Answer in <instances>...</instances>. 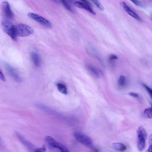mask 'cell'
<instances>
[{
	"mask_svg": "<svg viewBox=\"0 0 152 152\" xmlns=\"http://www.w3.org/2000/svg\"><path fill=\"white\" fill-rule=\"evenodd\" d=\"M137 147L140 151H142L144 149L147 137V132L142 126H140L137 131Z\"/></svg>",
	"mask_w": 152,
	"mask_h": 152,
	"instance_id": "1",
	"label": "cell"
},
{
	"mask_svg": "<svg viewBox=\"0 0 152 152\" xmlns=\"http://www.w3.org/2000/svg\"><path fill=\"white\" fill-rule=\"evenodd\" d=\"M1 26L4 31L14 41L17 40L15 25L7 20H3Z\"/></svg>",
	"mask_w": 152,
	"mask_h": 152,
	"instance_id": "2",
	"label": "cell"
},
{
	"mask_svg": "<svg viewBox=\"0 0 152 152\" xmlns=\"http://www.w3.org/2000/svg\"><path fill=\"white\" fill-rule=\"evenodd\" d=\"M15 31L17 36L25 37L34 33L33 28L28 25L20 23L15 25Z\"/></svg>",
	"mask_w": 152,
	"mask_h": 152,
	"instance_id": "3",
	"label": "cell"
},
{
	"mask_svg": "<svg viewBox=\"0 0 152 152\" xmlns=\"http://www.w3.org/2000/svg\"><path fill=\"white\" fill-rule=\"evenodd\" d=\"M45 141L50 147L56 149L59 152H70L65 146L56 141L50 136H46L45 138Z\"/></svg>",
	"mask_w": 152,
	"mask_h": 152,
	"instance_id": "4",
	"label": "cell"
},
{
	"mask_svg": "<svg viewBox=\"0 0 152 152\" xmlns=\"http://www.w3.org/2000/svg\"><path fill=\"white\" fill-rule=\"evenodd\" d=\"M75 138L79 142L91 149L94 147L91 138L86 135L79 132H75L73 134Z\"/></svg>",
	"mask_w": 152,
	"mask_h": 152,
	"instance_id": "5",
	"label": "cell"
},
{
	"mask_svg": "<svg viewBox=\"0 0 152 152\" xmlns=\"http://www.w3.org/2000/svg\"><path fill=\"white\" fill-rule=\"evenodd\" d=\"M28 16L45 27L48 28L52 27V24L49 21L39 15L30 12L28 13Z\"/></svg>",
	"mask_w": 152,
	"mask_h": 152,
	"instance_id": "6",
	"label": "cell"
},
{
	"mask_svg": "<svg viewBox=\"0 0 152 152\" xmlns=\"http://www.w3.org/2000/svg\"><path fill=\"white\" fill-rule=\"evenodd\" d=\"M1 6L3 13L5 17L8 19H12L13 14L9 3L6 1H4L2 3Z\"/></svg>",
	"mask_w": 152,
	"mask_h": 152,
	"instance_id": "7",
	"label": "cell"
},
{
	"mask_svg": "<svg viewBox=\"0 0 152 152\" xmlns=\"http://www.w3.org/2000/svg\"><path fill=\"white\" fill-rule=\"evenodd\" d=\"M5 66L8 73L15 81L19 82L22 81V78L15 69L8 63L5 64Z\"/></svg>",
	"mask_w": 152,
	"mask_h": 152,
	"instance_id": "8",
	"label": "cell"
},
{
	"mask_svg": "<svg viewBox=\"0 0 152 152\" xmlns=\"http://www.w3.org/2000/svg\"><path fill=\"white\" fill-rule=\"evenodd\" d=\"M122 5L124 10L132 17L139 21H142L140 16L133 10H132L126 3L122 2Z\"/></svg>",
	"mask_w": 152,
	"mask_h": 152,
	"instance_id": "9",
	"label": "cell"
},
{
	"mask_svg": "<svg viewBox=\"0 0 152 152\" xmlns=\"http://www.w3.org/2000/svg\"><path fill=\"white\" fill-rule=\"evenodd\" d=\"M72 3L79 8L84 9L94 15L96 13L91 8V7L82 1H72Z\"/></svg>",
	"mask_w": 152,
	"mask_h": 152,
	"instance_id": "10",
	"label": "cell"
},
{
	"mask_svg": "<svg viewBox=\"0 0 152 152\" xmlns=\"http://www.w3.org/2000/svg\"><path fill=\"white\" fill-rule=\"evenodd\" d=\"M31 57L35 66L37 67H39L40 66L41 61L38 54L37 53L33 51L31 53Z\"/></svg>",
	"mask_w": 152,
	"mask_h": 152,
	"instance_id": "11",
	"label": "cell"
},
{
	"mask_svg": "<svg viewBox=\"0 0 152 152\" xmlns=\"http://www.w3.org/2000/svg\"><path fill=\"white\" fill-rule=\"evenodd\" d=\"M112 146L115 150L121 152L124 151L126 149V146L120 142H114Z\"/></svg>",
	"mask_w": 152,
	"mask_h": 152,
	"instance_id": "12",
	"label": "cell"
},
{
	"mask_svg": "<svg viewBox=\"0 0 152 152\" xmlns=\"http://www.w3.org/2000/svg\"><path fill=\"white\" fill-rule=\"evenodd\" d=\"M57 87L58 91L61 93L66 94L68 93L67 88L66 86L64 84L61 83H58Z\"/></svg>",
	"mask_w": 152,
	"mask_h": 152,
	"instance_id": "13",
	"label": "cell"
},
{
	"mask_svg": "<svg viewBox=\"0 0 152 152\" xmlns=\"http://www.w3.org/2000/svg\"><path fill=\"white\" fill-rule=\"evenodd\" d=\"M59 1L67 10L71 12H73V9H72L71 6L67 1L64 0H61Z\"/></svg>",
	"mask_w": 152,
	"mask_h": 152,
	"instance_id": "14",
	"label": "cell"
},
{
	"mask_svg": "<svg viewBox=\"0 0 152 152\" xmlns=\"http://www.w3.org/2000/svg\"><path fill=\"white\" fill-rule=\"evenodd\" d=\"M144 115L147 118H152V104L150 107L145 109L144 111Z\"/></svg>",
	"mask_w": 152,
	"mask_h": 152,
	"instance_id": "15",
	"label": "cell"
},
{
	"mask_svg": "<svg viewBox=\"0 0 152 152\" xmlns=\"http://www.w3.org/2000/svg\"><path fill=\"white\" fill-rule=\"evenodd\" d=\"M87 68L95 76L97 77H99V72L95 67L91 65H88L87 66Z\"/></svg>",
	"mask_w": 152,
	"mask_h": 152,
	"instance_id": "16",
	"label": "cell"
},
{
	"mask_svg": "<svg viewBox=\"0 0 152 152\" xmlns=\"http://www.w3.org/2000/svg\"><path fill=\"white\" fill-rule=\"evenodd\" d=\"M148 141V148L146 152H152V134L149 136Z\"/></svg>",
	"mask_w": 152,
	"mask_h": 152,
	"instance_id": "17",
	"label": "cell"
},
{
	"mask_svg": "<svg viewBox=\"0 0 152 152\" xmlns=\"http://www.w3.org/2000/svg\"><path fill=\"white\" fill-rule=\"evenodd\" d=\"M142 85L143 87L147 92L150 96L152 99V89L145 84L142 83Z\"/></svg>",
	"mask_w": 152,
	"mask_h": 152,
	"instance_id": "18",
	"label": "cell"
},
{
	"mask_svg": "<svg viewBox=\"0 0 152 152\" xmlns=\"http://www.w3.org/2000/svg\"><path fill=\"white\" fill-rule=\"evenodd\" d=\"M92 1L97 6V7L101 11H103L104 10V8L99 1L98 0H93Z\"/></svg>",
	"mask_w": 152,
	"mask_h": 152,
	"instance_id": "19",
	"label": "cell"
},
{
	"mask_svg": "<svg viewBox=\"0 0 152 152\" xmlns=\"http://www.w3.org/2000/svg\"><path fill=\"white\" fill-rule=\"evenodd\" d=\"M125 82V77L123 75H121L118 79V83L119 85L121 86L124 85Z\"/></svg>",
	"mask_w": 152,
	"mask_h": 152,
	"instance_id": "20",
	"label": "cell"
},
{
	"mask_svg": "<svg viewBox=\"0 0 152 152\" xmlns=\"http://www.w3.org/2000/svg\"><path fill=\"white\" fill-rule=\"evenodd\" d=\"M135 5L140 7H143L144 5L139 1L133 0L131 1Z\"/></svg>",
	"mask_w": 152,
	"mask_h": 152,
	"instance_id": "21",
	"label": "cell"
},
{
	"mask_svg": "<svg viewBox=\"0 0 152 152\" xmlns=\"http://www.w3.org/2000/svg\"><path fill=\"white\" fill-rule=\"evenodd\" d=\"M129 94L130 96L136 98H137L139 96V95L138 94L134 92H130Z\"/></svg>",
	"mask_w": 152,
	"mask_h": 152,
	"instance_id": "22",
	"label": "cell"
},
{
	"mask_svg": "<svg viewBox=\"0 0 152 152\" xmlns=\"http://www.w3.org/2000/svg\"><path fill=\"white\" fill-rule=\"evenodd\" d=\"M118 59L117 56L115 55L112 54L109 57V60L111 61H113Z\"/></svg>",
	"mask_w": 152,
	"mask_h": 152,
	"instance_id": "23",
	"label": "cell"
},
{
	"mask_svg": "<svg viewBox=\"0 0 152 152\" xmlns=\"http://www.w3.org/2000/svg\"><path fill=\"white\" fill-rule=\"evenodd\" d=\"M0 78L2 81L3 82H5L6 80L5 77L1 70H0Z\"/></svg>",
	"mask_w": 152,
	"mask_h": 152,
	"instance_id": "24",
	"label": "cell"
},
{
	"mask_svg": "<svg viewBox=\"0 0 152 152\" xmlns=\"http://www.w3.org/2000/svg\"><path fill=\"white\" fill-rule=\"evenodd\" d=\"M91 149L92 152H99L98 149L95 147H93Z\"/></svg>",
	"mask_w": 152,
	"mask_h": 152,
	"instance_id": "25",
	"label": "cell"
},
{
	"mask_svg": "<svg viewBox=\"0 0 152 152\" xmlns=\"http://www.w3.org/2000/svg\"><path fill=\"white\" fill-rule=\"evenodd\" d=\"M151 19L152 20V14H151Z\"/></svg>",
	"mask_w": 152,
	"mask_h": 152,
	"instance_id": "26",
	"label": "cell"
}]
</instances>
